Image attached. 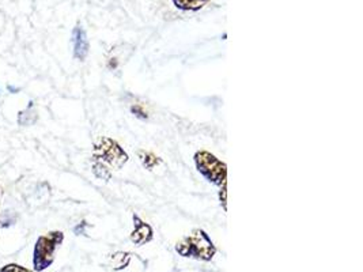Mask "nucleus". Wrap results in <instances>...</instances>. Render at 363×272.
<instances>
[{
	"instance_id": "1",
	"label": "nucleus",
	"mask_w": 363,
	"mask_h": 272,
	"mask_svg": "<svg viewBox=\"0 0 363 272\" xmlns=\"http://www.w3.org/2000/svg\"><path fill=\"white\" fill-rule=\"evenodd\" d=\"M176 252L185 259L211 261L217 254V247L203 229H194L189 236L177 242Z\"/></svg>"
},
{
	"instance_id": "2",
	"label": "nucleus",
	"mask_w": 363,
	"mask_h": 272,
	"mask_svg": "<svg viewBox=\"0 0 363 272\" xmlns=\"http://www.w3.org/2000/svg\"><path fill=\"white\" fill-rule=\"evenodd\" d=\"M64 241V233L52 230L37 238L33 248V271L42 272L49 268L55 261L56 251Z\"/></svg>"
},
{
	"instance_id": "3",
	"label": "nucleus",
	"mask_w": 363,
	"mask_h": 272,
	"mask_svg": "<svg viewBox=\"0 0 363 272\" xmlns=\"http://www.w3.org/2000/svg\"><path fill=\"white\" fill-rule=\"evenodd\" d=\"M194 161L200 175L206 177V180L215 185H226L227 180V166L222 162L214 154L206 150L196 151L194 155Z\"/></svg>"
},
{
	"instance_id": "4",
	"label": "nucleus",
	"mask_w": 363,
	"mask_h": 272,
	"mask_svg": "<svg viewBox=\"0 0 363 272\" xmlns=\"http://www.w3.org/2000/svg\"><path fill=\"white\" fill-rule=\"evenodd\" d=\"M93 157H94V161H100L105 165H109L110 167H113L116 170L121 169L129 160L124 148L119 145L114 139L107 138V136L97 141V143L94 145Z\"/></svg>"
},
{
	"instance_id": "5",
	"label": "nucleus",
	"mask_w": 363,
	"mask_h": 272,
	"mask_svg": "<svg viewBox=\"0 0 363 272\" xmlns=\"http://www.w3.org/2000/svg\"><path fill=\"white\" fill-rule=\"evenodd\" d=\"M153 238H154L153 227L139 215L133 214V230H132V233L129 236V240L136 247H143L145 244L151 242Z\"/></svg>"
},
{
	"instance_id": "6",
	"label": "nucleus",
	"mask_w": 363,
	"mask_h": 272,
	"mask_svg": "<svg viewBox=\"0 0 363 272\" xmlns=\"http://www.w3.org/2000/svg\"><path fill=\"white\" fill-rule=\"evenodd\" d=\"M73 57L79 61H85L89 51H90V44L89 38L86 35V30L82 28L81 23H78L73 30Z\"/></svg>"
},
{
	"instance_id": "7",
	"label": "nucleus",
	"mask_w": 363,
	"mask_h": 272,
	"mask_svg": "<svg viewBox=\"0 0 363 272\" xmlns=\"http://www.w3.org/2000/svg\"><path fill=\"white\" fill-rule=\"evenodd\" d=\"M38 120V113H37L36 108H35V102L30 101L28 108L20 110L18 113V126L20 127H30L35 126Z\"/></svg>"
},
{
	"instance_id": "8",
	"label": "nucleus",
	"mask_w": 363,
	"mask_h": 272,
	"mask_svg": "<svg viewBox=\"0 0 363 272\" xmlns=\"http://www.w3.org/2000/svg\"><path fill=\"white\" fill-rule=\"evenodd\" d=\"M132 254L129 252H116V254L110 256V267L113 271H123L128 267V264L131 263Z\"/></svg>"
},
{
	"instance_id": "9",
	"label": "nucleus",
	"mask_w": 363,
	"mask_h": 272,
	"mask_svg": "<svg viewBox=\"0 0 363 272\" xmlns=\"http://www.w3.org/2000/svg\"><path fill=\"white\" fill-rule=\"evenodd\" d=\"M210 0H173L174 6L182 11H199Z\"/></svg>"
},
{
	"instance_id": "10",
	"label": "nucleus",
	"mask_w": 363,
	"mask_h": 272,
	"mask_svg": "<svg viewBox=\"0 0 363 272\" xmlns=\"http://www.w3.org/2000/svg\"><path fill=\"white\" fill-rule=\"evenodd\" d=\"M138 155H139V160H141V162L142 165L145 166L147 170H153L155 166H158V165H161L162 163V160L160 158V157H157L155 154H153V153H150V151H139L138 153Z\"/></svg>"
},
{
	"instance_id": "11",
	"label": "nucleus",
	"mask_w": 363,
	"mask_h": 272,
	"mask_svg": "<svg viewBox=\"0 0 363 272\" xmlns=\"http://www.w3.org/2000/svg\"><path fill=\"white\" fill-rule=\"evenodd\" d=\"M93 173L97 179L104 180V182H109L112 179V172L109 167L105 163L100 162V161H94L93 163Z\"/></svg>"
},
{
	"instance_id": "12",
	"label": "nucleus",
	"mask_w": 363,
	"mask_h": 272,
	"mask_svg": "<svg viewBox=\"0 0 363 272\" xmlns=\"http://www.w3.org/2000/svg\"><path fill=\"white\" fill-rule=\"evenodd\" d=\"M0 272H35L33 270H30V268H26V267H23V266H20V264H17V263H10V264H6V266H3L1 268H0Z\"/></svg>"
},
{
	"instance_id": "13",
	"label": "nucleus",
	"mask_w": 363,
	"mask_h": 272,
	"mask_svg": "<svg viewBox=\"0 0 363 272\" xmlns=\"http://www.w3.org/2000/svg\"><path fill=\"white\" fill-rule=\"evenodd\" d=\"M131 113L133 114V116H136L138 119H142V120H147V112H145L143 107H141V105H132L131 107Z\"/></svg>"
},
{
	"instance_id": "14",
	"label": "nucleus",
	"mask_w": 363,
	"mask_h": 272,
	"mask_svg": "<svg viewBox=\"0 0 363 272\" xmlns=\"http://www.w3.org/2000/svg\"><path fill=\"white\" fill-rule=\"evenodd\" d=\"M89 225H88V222L86 220H82L79 225H76L75 227H73V233L76 235V236H83V235H86V227H88Z\"/></svg>"
},
{
	"instance_id": "15",
	"label": "nucleus",
	"mask_w": 363,
	"mask_h": 272,
	"mask_svg": "<svg viewBox=\"0 0 363 272\" xmlns=\"http://www.w3.org/2000/svg\"><path fill=\"white\" fill-rule=\"evenodd\" d=\"M0 191H1V187H0Z\"/></svg>"
}]
</instances>
